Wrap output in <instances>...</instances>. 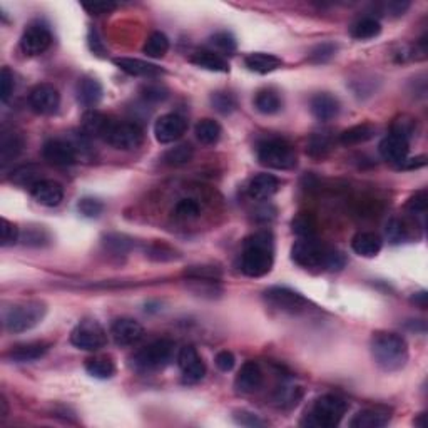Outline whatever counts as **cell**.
Instances as JSON below:
<instances>
[{"label": "cell", "instance_id": "1", "mask_svg": "<svg viewBox=\"0 0 428 428\" xmlns=\"http://www.w3.org/2000/svg\"><path fill=\"white\" fill-rule=\"evenodd\" d=\"M275 261V244L268 231H260L244 241L241 255V271L249 278H261L268 275Z\"/></svg>", "mask_w": 428, "mask_h": 428}, {"label": "cell", "instance_id": "2", "mask_svg": "<svg viewBox=\"0 0 428 428\" xmlns=\"http://www.w3.org/2000/svg\"><path fill=\"white\" fill-rule=\"evenodd\" d=\"M291 260L303 268H327L338 271L344 266L347 260L336 248L324 246L313 237H301L291 248Z\"/></svg>", "mask_w": 428, "mask_h": 428}, {"label": "cell", "instance_id": "3", "mask_svg": "<svg viewBox=\"0 0 428 428\" xmlns=\"http://www.w3.org/2000/svg\"><path fill=\"white\" fill-rule=\"evenodd\" d=\"M371 356L383 371H398L408 362V343L402 335L378 331L371 336Z\"/></svg>", "mask_w": 428, "mask_h": 428}, {"label": "cell", "instance_id": "4", "mask_svg": "<svg viewBox=\"0 0 428 428\" xmlns=\"http://www.w3.org/2000/svg\"><path fill=\"white\" fill-rule=\"evenodd\" d=\"M347 402L338 395H323L313 403L303 425L316 428H335L347 414Z\"/></svg>", "mask_w": 428, "mask_h": 428}, {"label": "cell", "instance_id": "5", "mask_svg": "<svg viewBox=\"0 0 428 428\" xmlns=\"http://www.w3.org/2000/svg\"><path fill=\"white\" fill-rule=\"evenodd\" d=\"M176 344L171 340H157V342L149 343L142 350L134 353L130 358V364L137 371H159L164 370L169 363L173 362Z\"/></svg>", "mask_w": 428, "mask_h": 428}, {"label": "cell", "instance_id": "6", "mask_svg": "<svg viewBox=\"0 0 428 428\" xmlns=\"http://www.w3.org/2000/svg\"><path fill=\"white\" fill-rule=\"evenodd\" d=\"M257 161L269 169L286 171L296 166V150L286 139L271 137L257 146Z\"/></svg>", "mask_w": 428, "mask_h": 428}, {"label": "cell", "instance_id": "7", "mask_svg": "<svg viewBox=\"0 0 428 428\" xmlns=\"http://www.w3.org/2000/svg\"><path fill=\"white\" fill-rule=\"evenodd\" d=\"M47 308L41 301H29V303L12 307L6 313L3 327L9 333H23L37 327L46 316Z\"/></svg>", "mask_w": 428, "mask_h": 428}, {"label": "cell", "instance_id": "8", "mask_svg": "<svg viewBox=\"0 0 428 428\" xmlns=\"http://www.w3.org/2000/svg\"><path fill=\"white\" fill-rule=\"evenodd\" d=\"M70 343L84 351H99L107 344V333L96 320H84L70 333Z\"/></svg>", "mask_w": 428, "mask_h": 428}, {"label": "cell", "instance_id": "9", "mask_svg": "<svg viewBox=\"0 0 428 428\" xmlns=\"http://www.w3.org/2000/svg\"><path fill=\"white\" fill-rule=\"evenodd\" d=\"M104 141L121 150L137 149L144 141V130L136 122H113L107 129Z\"/></svg>", "mask_w": 428, "mask_h": 428}, {"label": "cell", "instance_id": "10", "mask_svg": "<svg viewBox=\"0 0 428 428\" xmlns=\"http://www.w3.org/2000/svg\"><path fill=\"white\" fill-rule=\"evenodd\" d=\"M52 43V32L42 22H32L26 27L21 37V50L29 57L46 52Z\"/></svg>", "mask_w": 428, "mask_h": 428}, {"label": "cell", "instance_id": "11", "mask_svg": "<svg viewBox=\"0 0 428 428\" xmlns=\"http://www.w3.org/2000/svg\"><path fill=\"white\" fill-rule=\"evenodd\" d=\"M264 301L269 307L276 308L280 311L286 313H300L308 308V300L303 298L300 293L293 291L286 286H271L263 293Z\"/></svg>", "mask_w": 428, "mask_h": 428}, {"label": "cell", "instance_id": "12", "mask_svg": "<svg viewBox=\"0 0 428 428\" xmlns=\"http://www.w3.org/2000/svg\"><path fill=\"white\" fill-rule=\"evenodd\" d=\"M177 364L181 368L182 382L188 385H196L206 376V364L203 358L191 344L181 348L179 355H177Z\"/></svg>", "mask_w": 428, "mask_h": 428}, {"label": "cell", "instance_id": "13", "mask_svg": "<svg viewBox=\"0 0 428 428\" xmlns=\"http://www.w3.org/2000/svg\"><path fill=\"white\" fill-rule=\"evenodd\" d=\"M29 106L35 114L50 116L61 106V94L52 84H37L29 93Z\"/></svg>", "mask_w": 428, "mask_h": 428}, {"label": "cell", "instance_id": "14", "mask_svg": "<svg viewBox=\"0 0 428 428\" xmlns=\"http://www.w3.org/2000/svg\"><path fill=\"white\" fill-rule=\"evenodd\" d=\"M42 156L47 162L59 168H67L72 166L79 159L77 149L69 139H50L43 144Z\"/></svg>", "mask_w": 428, "mask_h": 428}, {"label": "cell", "instance_id": "15", "mask_svg": "<svg viewBox=\"0 0 428 428\" xmlns=\"http://www.w3.org/2000/svg\"><path fill=\"white\" fill-rule=\"evenodd\" d=\"M188 129V122L179 114H164L154 124V136L161 144L179 141Z\"/></svg>", "mask_w": 428, "mask_h": 428}, {"label": "cell", "instance_id": "16", "mask_svg": "<svg viewBox=\"0 0 428 428\" xmlns=\"http://www.w3.org/2000/svg\"><path fill=\"white\" fill-rule=\"evenodd\" d=\"M110 335L119 347H130L144 336V328L134 318H117L110 327Z\"/></svg>", "mask_w": 428, "mask_h": 428}, {"label": "cell", "instance_id": "17", "mask_svg": "<svg viewBox=\"0 0 428 428\" xmlns=\"http://www.w3.org/2000/svg\"><path fill=\"white\" fill-rule=\"evenodd\" d=\"M263 382L264 376L261 367L256 362H251V360H249V362L243 363L241 370L237 371L235 380V388L237 393L251 395L263 387Z\"/></svg>", "mask_w": 428, "mask_h": 428}, {"label": "cell", "instance_id": "18", "mask_svg": "<svg viewBox=\"0 0 428 428\" xmlns=\"http://www.w3.org/2000/svg\"><path fill=\"white\" fill-rule=\"evenodd\" d=\"M30 194L35 201L46 208H55L64 200V188L57 181L41 179L30 188Z\"/></svg>", "mask_w": 428, "mask_h": 428}, {"label": "cell", "instance_id": "19", "mask_svg": "<svg viewBox=\"0 0 428 428\" xmlns=\"http://www.w3.org/2000/svg\"><path fill=\"white\" fill-rule=\"evenodd\" d=\"M378 150L387 162H390V164L402 166L408 157L410 144H408V141L405 139V137L390 133L385 139L380 142Z\"/></svg>", "mask_w": 428, "mask_h": 428}, {"label": "cell", "instance_id": "20", "mask_svg": "<svg viewBox=\"0 0 428 428\" xmlns=\"http://www.w3.org/2000/svg\"><path fill=\"white\" fill-rule=\"evenodd\" d=\"M391 418V411L385 407L363 408L351 418V428H382L388 425Z\"/></svg>", "mask_w": 428, "mask_h": 428}, {"label": "cell", "instance_id": "21", "mask_svg": "<svg viewBox=\"0 0 428 428\" xmlns=\"http://www.w3.org/2000/svg\"><path fill=\"white\" fill-rule=\"evenodd\" d=\"M102 94V84L93 75H84V77L79 79L77 86H75V96H77V102L81 106L89 107L93 109L94 106H97L101 102Z\"/></svg>", "mask_w": 428, "mask_h": 428}, {"label": "cell", "instance_id": "22", "mask_svg": "<svg viewBox=\"0 0 428 428\" xmlns=\"http://www.w3.org/2000/svg\"><path fill=\"white\" fill-rule=\"evenodd\" d=\"M114 64H116L122 72L134 75V77H159L164 75L166 70L161 69L159 66L150 64V62L141 61V59H133V57H117L114 59Z\"/></svg>", "mask_w": 428, "mask_h": 428}, {"label": "cell", "instance_id": "23", "mask_svg": "<svg viewBox=\"0 0 428 428\" xmlns=\"http://www.w3.org/2000/svg\"><path fill=\"white\" fill-rule=\"evenodd\" d=\"M110 124H113V121H110L106 114L99 113L96 109H89L86 110L84 116H82L81 130L89 137V139H94V137L104 139L107 129H109Z\"/></svg>", "mask_w": 428, "mask_h": 428}, {"label": "cell", "instance_id": "24", "mask_svg": "<svg viewBox=\"0 0 428 428\" xmlns=\"http://www.w3.org/2000/svg\"><path fill=\"white\" fill-rule=\"evenodd\" d=\"M280 189V181L273 174H257L248 184V194L251 200L264 201L275 196Z\"/></svg>", "mask_w": 428, "mask_h": 428}, {"label": "cell", "instance_id": "25", "mask_svg": "<svg viewBox=\"0 0 428 428\" xmlns=\"http://www.w3.org/2000/svg\"><path fill=\"white\" fill-rule=\"evenodd\" d=\"M310 109H311L313 116L318 119V121L327 122L338 116L340 102H338V99H336L335 96H331V94L321 93L311 97Z\"/></svg>", "mask_w": 428, "mask_h": 428}, {"label": "cell", "instance_id": "26", "mask_svg": "<svg viewBox=\"0 0 428 428\" xmlns=\"http://www.w3.org/2000/svg\"><path fill=\"white\" fill-rule=\"evenodd\" d=\"M49 348L50 344L46 342L22 343L12 348L9 353H7V356H9V360H12L14 363H30L37 362V360H41L42 356H46Z\"/></svg>", "mask_w": 428, "mask_h": 428}, {"label": "cell", "instance_id": "27", "mask_svg": "<svg viewBox=\"0 0 428 428\" xmlns=\"http://www.w3.org/2000/svg\"><path fill=\"white\" fill-rule=\"evenodd\" d=\"M383 241L376 233L362 231L351 240V249L363 257H375L382 251Z\"/></svg>", "mask_w": 428, "mask_h": 428}, {"label": "cell", "instance_id": "28", "mask_svg": "<svg viewBox=\"0 0 428 428\" xmlns=\"http://www.w3.org/2000/svg\"><path fill=\"white\" fill-rule=\"evenodd\" d=\"M23 149V137L17 133H3L0 137V166L6 168Z\"/></svg>", "mask_w": 428, "mask_h": 428}, {"label": "cell", "instance_id": "29", "mask_svg": "<svg viewBox=\"0 0 428 428\" xmlns=\"http://www.w3.org/2000/svg\"><path fill=\"white\" fill-rule=\"evenodd\" d=\"M244 64H246L248 69L253 70V72L268 74V72H273V70L280 69L281 64H283V61L273 54L253 52L244 57Z\"/></svg>", "mask_w": 428, "mask_h": 428}, {"label": "cell", "instance_id": "30", "mask_svg": "<svg viewBox=\"0 0 428 428\" xmlns=\"http://www.w3.org/2000/svg\"><path fill=\"white\" fill-rule=\"evenodd\" d=\"M191 62L201 69L211 70V72H229V64L223 55L213 52V50H200L193 54Z\"/></svg>", "mask_w": 428, "mask_h": 428}, {"label": "cell", "instance_id": "31", "mask_svg": "<svg viewBox=\"0 0 428 428\" xmlns=\"http://www.w3.org/2000/svg\"><path fill=\"white\" fill-rule=\"evenodd\" d=\"M86 371L97 380H109L116 373V364L109 356H90L86 360Z\"/></svg>", "mask_w": 428, "mask_h": 428}, {"label": "cell", "instance_id": "32", "mask_svg": "<svg viewBox=\"0 0 428 428\" xmlns=\"http://www.w3.org/2000/svg\"><path fill=\"white\" fill-rule=\"evenodd\" d=\"M375 136V128L371 124H356L351 126L350 129L343 130L340 134V144L343 146H358L363 144V142H368L370 139H373Z\"/></svg>", "mask_w": 428, "mask_h": 428}, {"label": "cell", "instance_id": "33", "mask_svg": "<svg viewBox=\"0 0 428 428\" xmlns=\"http://www.w3.org/2000/svg\"><path fill=\"white\" fill-rule=\"evenodd\" d=\"M281 106H283V102H281L280 94L273 89L260 90L255 97L256 110L261 114H266V116L280 113Z\"/></svg>", "mask_w": 428, "mask_h": 428}, {"label": "cell", "instance_id": "34", "mask_svg": "<svg viewBox=\"0 0 428 428\" xmlns=\"http://www.w3.org/2000/svg\"><path fill=\"white\" fill-rule=\"evenodd\" d=\"M382 32V23L376 21L375 17H363L358 22L351 26V37L356 41H370V39L378 37Z\"/></svg>", "mask_w": 428, "mask_h": 428}, {"label": "cell", "instance_id": "35", "mask_svg": "<svg viewBox=\"0 0 428 428\" xmlns=\"http://www.w3.org/2000/svg\"><path fill=\"white\" fill-rule=\"evenodd\" d=\"M194 133H196L197 141H200L201 144L213 146L220 141L221 134H223V129H221V126L217 124L214 119H201V121L196 124Z\"/></svg>", "mask_w": 428, "mask_h": 428}, {"label": "cell", "instance_id": "36", "mask_svg": "<svg viewBox=\"0 0 428 428\" xmlns=\"http://www.w3.org/2000/svg\"><path fill=\"white\" fill-rule=\"evenodd\" d=\"M333 148V136L328 130H321V133L311 134L308 139V154L313 157H323L330 153Z\"/></svg>", "mask_w": 428, "mask_h": 428}, {"label": "cell", "instance_id": "37", "mask_svg": "<svg viewBox=\"0 0 428 428\" xmlns=\"http://www.w3.org/2000/svg\"><path fill=\"white\" fill-rule=\"evenodd\" d=\"M193 157H194L193 146L177 144L169 150H166L164 156H162V161H164V164L173 166V168H179V166H184L188 164V162H191Z\"/></svg>", "mask_w": 428, "mask_h": 428}, {"label": "cell", "instance_id": "38", "mask_svg": "<svg viewBox=\"0 0 428 428\" xmlns=\"http://www.w3.org/2000/svg\"><path fill=\"white\" fill-rule=\"evenodd\" d=\"M169 50V39L168 35L162 32H153L146 41L144 47H142V52L148 57L153 59H161L168 54Z\"/></svg>", "mask_w": 428, "mask_h": 428}, {"label": "cell", "instance_id": "39", "mask_svg": "<svg viewBox=\"0 0 428 428\" xmlns=\"http://www.w3.org/2000/svg\"><path fill=\"white\" fill-rule=\"evenodd\" d=\"M102 244L107 251L114 253V255H126L134 248L133 237L121 235V233H107L102 237Z\"/></svg>", "mask_w": 428, "mask_h": 428}, {"label": "cell", "instance_id": "40", "mask_svg": "<svg viewBox=\"0 0 428 428\" xmlns=\"http://www.w3.org/2000/svg\"><path fill=\"white\" fill-rule=\"evenodd\" d=\"M209 46L213 47V52L223 55V57L224 55H233L237 49L236 39L233 37V34L224 32V30L223 32H216L214 35H211Z\"/></svg>", "mask_w": 428, "mask_h": 428}, {"label": "cell", "instance_id": "41", "mask_svg": "<svg viewBox=\"0 0 428 428\" xmlns=\"http://www.w3.org/2000/svg\"><path fill=\"white\" fill-rule=\"evenodd\" d=\"M211 104L214 110H217L223 116H229L231 113H235L237 107L236 97L231 93H226V90H217V93L211 94Z\"/></svg>", "mask_w": 428, "mask_h": 428}, {"label": "cell", "instance_id": "42", "mask_svg": "<svg viewBox=\"0 0 428 428\" xmlns=\"http://www.w3.org/2000/svg\"><path fill=\"white\" fill-rule=\"evenodd\" d=\"M39 174H41V171H39L37 166H34V164L21 166V168L15 169L14 174H12V181H14L15 184L29 186V188H32L35 182L41 181V176H39Z\"/></svg>", "mask_w": 428, "mask_h": 428}, {"label": "cell", "instance_id": "43", "mask_svg": "<svg viewBox=\"0 0 428 428\" xmlns=\"http://www.w3.org/2000/svg\"><path fill=\"white\" fill-rule=\"evenodd\" d=\"M301 395H303V391H301L300 387H281L275 396V402L281 408H291L298 405Z\"/></svg>", "mask_w": 428, "mask_h": 428}, {"label": "cell", "instance_id": "44", "mask_svg": "<svg viewBox=\"0 0 428 428\" xmlns=\"http://www.w3.org/2000/svg\"><path fill=\"white\" fill-rule=\"evenodd\" d=\"M336 54V46L333 42H323L318 43L316 47H313V50L308 55V61L311 64H327L328 61H331Z\"/></svg>", "mask_w": 428, "mask_h": 428}, {"label": "cell", "instance_id": "45", "mask_svg": "<svg viewBox=\"0 0 428 428\" xmlns=\"http://www.w3.org/2000/svg\"><path fill=\"white\" fill-rule=\"evenodd\" d=\"M141 94L142 99L148 102H162L164 99H168L169 90L162 84H157V82H149V84L142 86Z\"/></svg>", "mask_w": 428, "mask_h": 428}, {"label": "cell", "instance_id": "46", "mask_svg": "<svg viewBox=\"0 0 428 428\" xmlns=\"http://www.w3.org/2000/svg\"><path fill=\"white\" fill-rule=\"evenodd\" d=\"M15 89V75L9 67H3L0 72V101L9 102L12 94Z\"/></svg>", "mask_w": 428, "mask_h": 428}, {"label": "cell", "instance_id": "47", "mask_svg": "<svg viewBox=\"0 0 428 428\" xmlns=\"http://www.w3.org/2000/svg\"><path fill=\"white\" fill-rule=\"evenodd\" d=\"M79 213L86 217H97L101 216V213L104 211V204L96 197H82L77 204Z\"/></svg>", "mask_w": 428, "mask_h": 428}, {"label": "cell", "instance_id": "48", "mask_svg": "<svg viewBox=\"0 0 428 428\" xmlns=\"http://www.w3.org/2000/svg\"><path fill=\"white\" fill-rule=\"evenodd\" d=\"M174 214L179 220H193V217L200 214V204L194 200H182L174 208Z\"/></svg>", "mask_w": 428, "mask_h": 428}, {"label": "cell", "instance_id": "49", "mask_svg": "<svg viewBox=\"0 0 428 428\" xmlns=\"http://www.w3.org/2000/svg\"><path fill=\"white\" fill-rule=\"evenodd\" d=\"M0 240H2L3 248L12 246V244L17 243V240H19L17 226H15L14 223H10V221H7L6 217H3L2 223H0Z\"/></svg>", "mask_w": 428, "mask_h": 428}, {"label": "cell", "instance_id": "50", "mask_svg": "<svg viewBox=\"0 0 428 428\" xmlns=\"http://www.w3.org/2000/svg\"><path fill=\"white\" fill-rule=\"evenodd\" d=\"M293 231L301 237H313V233H315V223H313L311 216L301 214V216L296 217V220L293 221Z\"/></svg>", "mask_w": 428, "mask_h": 428}, {"label": "cell", "instance_id": "51", "mask_svg": "<svg viewBox=\"0 0 428 428\" xmlns=\"http://www.w3.org/2000/svg\"><path fill=\"white\" fill-rule=\"evenodd\" d=\"M415 133V121L408 116H402L398 117L391 126V134H398V136L405 137L408 141L410 139L411 134Z\"/></svg>", "mask_w": 428, "mask_h": 428}, {"label": "cell", "instance_id": "52", "mask_svg": "<svg viewBox=\"0 0 428 428\" xmlns=\"http://www.w3.org/2000/svg\"><path fill=\"white\" fill-rule=\"evenodd\" d=\"M87 43H89V49L90 52L96 54L97 57H106L107 55V47L102 37L99 35V32L96 29H89V34H87Z\"/></svg>", "mask_w": 428, "mask_h": 428}, {"label": "cell", "instance_id": "53", "mask_svg": "<svg viewBox=\"0 0 428 428\" xmlns=\"http://www.w3.org/2000/svg\"><path fill=\"white\" fill-rule=\"evenodd\" d=\"M148 256L150 260L156 261H171L177 257L176 251L169 246H166V244H153V246L148 249Z\"/></svg>", "mask_w": 428, "mask_h": 428}, {"label": "cell", "instance_id": "54", "mask_svg": "<svg viewBox=\"0 0 428 428\" xmlns=\"http://www.w3.org/2000/svg\"><path fill=\"white\" fill-rule=\"evenodd\" d=\"M82 9L90 15H102L117 9V3L114 2H86L82 3Z\"/></svg>", "mask_w": 428, "mask_h": 428}, {"label": "cell", "instance_id": "55", "mask_svg": "<svg viewBox=\"0 0 428 428\" xmlns=\"http://www.w3.org/2000/svg\"><path fill=\"white\" fill-rule=\"evenodd\" d=\"M427 201H428L427 191H420V193H417L414 197H411L410 201H408V204H407L408 211L414 213V214H425V211H427V204H428Z\"/></svg>", "mask_w": 428, "mask_h": 428}, {"label": "cell", "instance_id": "56", "mask_svg": "<svg viewBox=\"0 0 428 428\" xmlns=\"http://www.w3.org/2000/svg\"><path fill=\"white\" fill-rule=\"evenodd\" d=\"M235 420H236V423H240V425L249 427V428L266 425V423L257 417V415L249 414V411H237V414L235 415Z\"/></svg>", "mask_w": 428, "mask_h": 428}, {"label": "cell", "instance_id": "57", "mask_svg": "<svg viewBox=\"0 0 428 428\" xmlns=\"http://www.w3.org/2000/svg\"><path fill=\"white\" fill-rule=\"evenodd\" d=\"M214 363H216V367L220 368L221 371H231L236 364V358H235V355L231 353V351L223 350L216 355V358H214Z\"/></svg>", "mask_w": 428, "mask_h": 428}, {"label": "cell", "instance_id": "58", "mask_svg": "<svg viewBox=\"0 0 428 428\" xmlns=\"http://www.w3.org/2000/svg\"><path fill=\"white\" fill-rule=\"evenodd\" d=\"M387 236L388 240L391 241V243H400V241L403 240V236H405V231H403V226L400 221L393 220L390 224L387 226Z\"/></svg>", "mask_w": 428, "mask_h": 428}, {"label": "cell", "instance_id": "59", "mask_svg": "<svg viewBox=\"0 0 428 428\" xmlns=\"http://www.w3.org/2000/svg\"><path fill=\"white\" fill-rule=\"evenodd\" d=\"M410 9V2H388L385 6L387 14L393 15V17H400Z\"/></svg>", "mask_w": 428, "mask_h": 428}, {"label": "cell", "instance_id": "60", "mask_svg": "<svg viewBox=\"0 0 428 428\" xmlns=\"http://www.w3.org/2000/svg\"><path fill=\"white\" fill-rule=\"evenodd\" d=\"M425 164H427V157L418 156V157H415V159H405V162H403L400 168L402 169H420V168H423Z\"/></svg>", "mask_w": 428, "mask_h": 428}, {"label": "cell", "instance_id": "61", "mask_svg": "<svg viewBox=\"0 0 428 428\" xmlns=\"http://www.w3.org/2000/svg\"><path fill=\"white\" fill-rule=\"evenodd\" d=\"M411 301H414L415 304H418L420 308H423V310H425V308H427V303H428V295H427V291L417 293V295H415V296H411Z\"/></svg>", "mask_w": 428, "mask_h": 428}, {"label": "cell", "instance_id": "62", "mask_svg": "<svg viewBox=\"0 0 428 428\" xmlns=\"http://www.w3.org/2000/svg\"><path fill=\"white\" fill-rule=\"evenodd\" d=\"M9 414V405H7V400L3 396H0V418H6Z\"/></svg>", "mask_w": 428, "mask_h": 428}]
</instances>
